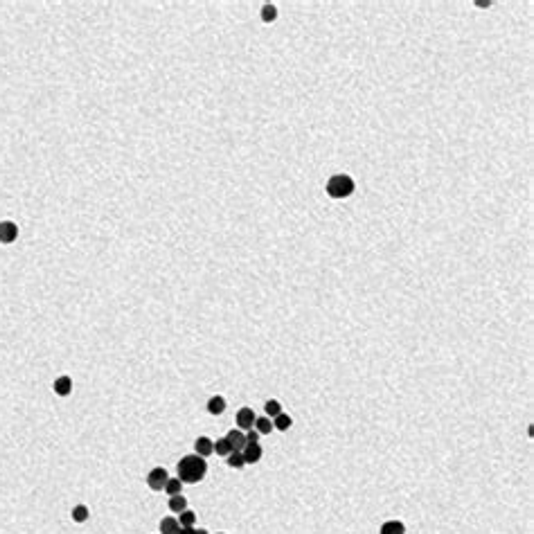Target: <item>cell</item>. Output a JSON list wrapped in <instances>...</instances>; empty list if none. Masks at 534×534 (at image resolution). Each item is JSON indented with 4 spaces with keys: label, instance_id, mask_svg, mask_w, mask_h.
Segmentation results:
<instances>
[{
    "label": "cell",
    "instance_id": "cell-14",
    "mask_svg": "<svg viewBox=\"0 0 534 534\" xmlns=\"http://www.w3.org/2000/svg\"><path fill=\"white\" fill-rule=\"evenodd\" d=\"M291 426H293V419H291V417L286 415V412H280V415H277L275 419H273V428H275V430H282V433H286V430H289Z\"/></svg>",
    "mask_w": 534,
    "mask_h": 534
},
{
    "label": "cell",
    "instance_id": "cell-18",
    "mask_svg": "<svg viewBox=\"0 0 534 534\" xmlns=\"http://www.w3.org/2000/svg\"><path fill=\"white\" fill-rule=\"evenodd\" d=\"M178 525H181V527H194L196 525V514L192 509L181 511V514H178Z\"/></svg>",
    "mask_w": 534,
    "mask_h": 534
},
{
    "label": "cell",
    "instance_id": "cell-24",
    "mask_svg": "<svg viewBox=\"0 0 534 534\" xmlns=\"http://www.w3.org/2000/svg\"><path fill=\"white\" fill-rule=\"evenodd\" d=\"M176 534H194V527H181Z\"/></svg>",
    "mask_w": 534,
    "mask_h": 534
},
{
    "label": "cell",
    "instance_id": "cell-16",
    "mask_svg": "<svg viewBox=\"0 0 534 534\" xmlns=\"http://www.w3.org/2000/svg\"><path fill=\"white\" fill-rule=\"evenodd\" d=\"M264 410H266V417L268 419H275L280 412H284L282 410V403L277 401V399H268L266 403H264Z\"/></svg>",
    "mask_w": 534,
    "mask_h": 534
},
{
    "label": "cell",
    "instance_id": "cell-17",
    "mask_svg": "<svg viewBox=\"0 0 534 534\" xmlns=\"http://www.w3.org/2000/svg\"><path fill=\"white\" fill-rule=\"evenodd\" d=\"M70 516H73L75 523H86L88 516H91V509H88L86 505H77L73 507V511H70Z\"/></svg>",
    "mask_w": 534,
    "mask_h": 534
},
{
    "label": "cell",
    "instance_id": "cell-27",
    "mask_svg": "<svg viewBox=\"0 0 534 534\" xmlns=\"http://www.w3.org/2000/svg\"><path fill=\"white\" fill-rule=\"evenodd\" d=\"M217 534H223V532H217Z\"/></svg>",
    "mask_w": 534,
    "mask_h": 534
},
{
    "label": "cell",
    "instance_id": "cell-15",
    "mask_svg": "<svg viewBox=\"0 0 534 534\" xmlns=\"http://www.w3.org/2000/svg\"><path fill=\"white\" fill-rule=\"evenodd\" d=\"M255 430H257L259 435H268L273 430V419H268L266 415L264 417H257V419H255V426H253Z\"/></svg>",
    "mask_w": 534,
    "mask_h": 534
},
{
    "label": "cell",
    "instance_id": "cell-10",
    "mask_svg": "<svg viewBox=\"0 0 534 534\" xmlns=\"http://www.w3.org/2000/svg\"><path fill=\"white\" fill-rule=\"evenodd\" d=\"M379 534H406V525H403L401 520H385V523L381 525Z\"/></svg>",
    "mask_w": 534,
    "mask_h": 534
},
{
    "label": "cell",
    "instance_id": "cell-22",
    "mask_svg": "<svg viewBox=\"0 0 534 534\" xmlns=\"http://www.w3.org/2000/svg\"><path fill=\"white\" fill-rule=\"evenodd\" d=\"M214 453H217V455H223V457H228L232 453V448H230V444L226 442V437H221V439L214 442Z\"/></svg>",
    "mask_w": 534,
    "mask_h": 534
},
{
    "label": "cell",
    "instance_id": "cell-26",
    "mask_svg": "<svg viewBox=\"0 0 534 534\" xmlns=\"http://www.w3.org/2000/svg\"><path fill=\"white\" fill-rule=\"evenodd\" d=\"M478 7H489V0H478Z\"/></svg>",
    "mask_w": 534,
    "mask_h": 534
},
{
    "label": "cell",
    "instance_id": "cell-23",
    "mask_svg": "<svg viewBox=\"0 0 534 534\" xmlns=\"http://www.w3.org/2000/svg\"><path fill=\"white\" fill-rule=\"evenodd\" d=\"M259 437H262V435H259L255 428L246 430V442H248V444H257V442H259Z\"/></svg>",
    "mask_w": 534,
    "mask_h": 534
},
{
    "label": "cell",
    "instance_id": "cell-6",
    "mask_svg": "<svg viewBox=\"0 0 534 534\" xmlns=\"http://www.w3.org/2000/svg\"><path fill=\"white\" fill-rule=\"evenodd\" d=\"M226 442L230 444L232 451H244L246 444H248V442H246V433H244V430H239V428H237V430H235V428L228 430Z\"/></svg>",
    "mask_w": 534,
    "mask_h": 534
},
{
    "label": "cell",
    "instance_id": "cell-9",
    "mask_svg": "<svg viewBox=\"0 0 534 534\" xmlns=\"http://www.w3.org/2000/svg\"><path fill=\"white\" fill-rule=\"evenodd\" d=\"M194 453L196 455H201V457H210L214 453V442L203 435V437H199L194 442Z\"/></svg>",
    "mask_w": 534,
    "mask_h": 534
},
{
    "label": "cell",
    "instance_id": "cell-8",
    "mask_svg": "<svg viewBox=\"0 0 534 534\" xmlns=\"http://www.w3.org/2000/svg\"><path fill=\"white\" fill-rule=\"evenodd\" d=\"M52 390H55V394H59V397H68V394L73 392V379H70L68 374L59 376V379H55V383H52Z\"/></svg>",
    "mask_w": 534,
    "mask_h": 534
},
{
    "label": "cell",
    "instance_id": "cell-5",
    "mask_svg": "<svg viewBox=\"0 0 534 534\" xmlns=\"http://www.w3.org/2000/svg\"><path fill=\"white\" fill-rule=\"evenodd\" d=\"M19 237V226L14 221H0V244H14Z\"/></svg>",
    "mask_w": 534,
    "mask_h": 534
},
{
    "label": "cell",
    "instance_id": "cell-13",
    "mask_svg": "<svg viewBox=\"0 0 534 534\" xmlns=\"http://www.w3.org/2000/svg\"><path fill=\"white\" fill-rule=\"evenodd\" d=\"M187 509V498H183V493L178 496H169V511L174 514H181V511Z\"/></svg>",
    "mask_w": 534,
    "mask_h": 534
},
{
    "label": "cell",
    "instance_id": "cell-12",
    "mask_svg": "<svg viewBox=\"0 0 534 534\" xmlns=\"http://www.w3.org/2000/svg\"><path fill=\"white\" fill-rule=\"evenodd\" d=\"M178 529H181V525H178V518H174V516H167V518L160 520V534H176Z\"/></svg>",
    "mask_w": 534,
    "mask_h": 534
},
{
    "label": "cell",
    "instance_id": "cell-20",
    "mask_svg": "<svg viewBox=\"0 0 534 534\" xmlns=\"http://www.w3.org/2000/svg\"><path fill=\"white\" fill-rule=\"evenodd\" d=\"M262 21L264 23H273V21H277V7L271 5V3H266V5L262 7Z\"/></svg>",
    "mask_w": 534,
    "mask_h": 534
},
{
    "label": "cell",
    "instance_id": "cell-19",
    "mask_svg": "<svg viewBox=\"0 0 534 534\" xmlns=\"http://www.w3.org/2000/svg\"><path fill=\"white\" fill-rule=\"evenodd\" d=\"M226 464L230 466V469H244L246 462H244V455H241V451H232L230 455L226 457Z\"/></svg>",
    "mask_w": 534,
    "mask_h": 534
},
{
    "label": "cell",
    "instance_id": "cell-3",
    "mask_svg": "<svg viewBox=\"0 0 534 534\" xmlns=\"http://www.w3.org/2000/svg\"><path fill=\"white\" fill-rule=\"evenodd\" d=\"M167 480H169V473L165 466H156V469H151L147 473V484H149L151 491H163Z\"/></svg>",
    "mask_w": 534,
    "mask_h": 534
},
{
    "label": "cell",
    "instance_id": "cell-2",
    "mask_svg": "<svg viewBox=\"0 0 534 534\" xmlns=\"http://www.w3.org/2000/svg\"><path fill=\"white\" fill-rule=\"evenodd\" d=\"M325 190L331 199H349V196L356 192V183H354V178L347 176V174H334V176L327 181Z\"/></svg>",
    "mask_w": 534,
    "mask_h": 534
},
{
    "label": "cell",
    "instance_id": "cell-4",
    "mask_svg": "<svg viewBox=\"0 0 534 534\" xmlns=\"http://www.w3.org/2000/svg\"><path fill=\"white\" fill-rule=\"evenodd\" d=\"M255 419H257V415H255L253 408H239V412H237V428L239 430H250L255 426Z\"/></svg>",
    "mask_w": 534,
    "mask_h": 534
},
{
    "label": "cell",
    "instance_id": "cell-25",
    "mask_svg": "<svg viewBox=\"0 0 534 534\" xmlns=\"http://www.w3.org/2000/svg\"><path fill=\"white\" fill-rule=\"evenodd\" d=\"M194 534H210V532H208V529H203V527H199V529L194 527Z\"/></svg>",
    "mask_w": 534,
    "mask_h": 534
},
{
    "label": "cell",
    "instance_id": "cell-11",
    "mask_svg": "<svg viewBox=\"0 0 534 534\" xmlns=\"http://www.w3.org/2000/svg\"><path fill=\"white\" fill-rule=\"evenodd\" d=\"M205 408H208L210 415H223V410H226V399L219 397V394H217V397L210 399L208 406H205Z\"/></svg>",
    "mask_w": 534,
    "mask_h": 534
},
{
    "label": "cell",
    "instance_id": "cell-7",
    "mask_svg": "<svg viewBox=\"0 0 534 534\" xmlns=\"http://www.w3.org/2000/svg\"><path fill=\"white\" fill-rule=\"evenodd\" d=\"M241 455H244V462L246 464H257L259 460H262L264 451L259 444H246V448L241 451Z\"/></svg>",
    "mask_w": 534,
    "mask_h": 534
},
{
    "label": "cell",
    "instance_id": "cell-1",
    "mask_svg": "<svg viewBox=\"0 0 534 534\" xmlns=\"http://www.w3.org/2000/svg\"><path fill=\"white\" fill-rule=\"evenodd\" d=\"M176 471H178V480L183 484H196L208 473V462H205V457L192 453V455L181 457V462L176 464Z\"/></svg>",
    "mask_w": 534,
    "mask_h": 534
},
{
    "label": "cell",
    "instance_id": "cell-21",
    "mask_svg": "<svg viewBox=\"0 0 534 534\" xmlns=\"http://www.w3.org/2000/svg\"><path fill=\"white\" fill-rule=\"evenodd\" d=\"M165 491H167L169 496H178V493H183V482L178 478H169L167 484H165Z\"/></svg>",
    "mask_w": 534,
    "mask_h": 534
}]
</instances>
